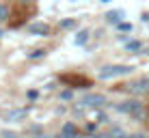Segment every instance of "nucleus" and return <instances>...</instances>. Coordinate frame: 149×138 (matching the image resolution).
<instances>
[{
	"label": "nucleus",
	"instance_id": "nucleus-19",
	"mask_svg": "<svg viewBox=\"0 0 149 138\" xmlns=\"http://www.w3.org/2000/svg\"><path fill=\"white\" fill-rule=\"evenodd\" d=\"M71 138H82V136H78V134H76V136H71Z\"/></svg>",
	"mask_w": 149,
	"mask_h": 138
},
{
	"label": "nucleus",
	"instance_id": "nucleus-8",
	"mask_svg": "<svg viewBox=\"0 0 149 138\" xmlns=\"http://www.w3.org/2000/svg\"><path fill=\"white\" fill-rule=\"evenodd\" d=\"M86 39H89V30H80V33L76 35L74 41H76V45H84V43H86Z\"/></svg>",
	"mask_w": 149,
	"mask_h": 138
},
{
	"label": "nucleus",
	"instance_id": "nucleus-7",
	"mask_svg": "<svg viewBox=\"0 0 149 138\" xmlns=\"http://www.w3.org/2000/svg\"><path fill=\"white\" fill-rule=\"evenodd\" d=\"M123 15H125V13H123L121 9H117V11H108V13H106V22H108V24H117V26H119Z\"/></svg>",
	"mask_w": 149,
	"mask_h": 138
},
{
	"label": "nucleus",
	"instance_id": "nucleus-13",
	"mask_svg": "<svg viewBox=\"0 0 149 138\" xmlns=\"http://www.w3.org/2000/svg\"><path fill=\"white\" fill-rule=\"evenodd\" d=\"M74 26H76V19H65V22H61V28H65V30L74 28Z\"/></svg>",
	"mask_w": 149,
	"mask_h": 138
},
{
	"label": "nucleus",
	"instance_id": "nucleus-16",
	"mask_svg": "<svg viewBox=\"0 0 149 138\" xmlns=\"http://www.w3.org/2000/svg\"><path fill=\"white\" fill-rule=\"evenodd\" d=\"M61 97H63V99H71V91H63Z\"/></svg>",
	"mask_w": 149,
	"mask_h": 138
},
{
	"label": "nucleus",
	"instance_id": "nucleus-10",
	"mask_svg": "<svg viewBox=\"0 0 149 138\" xmlns=\"http://www.w3.org/2000/svg\"><path fill=\"white\" fill-rule=\"evenodd\" d=\"M63 134L65 136H76V125L74 123H65L63 125Z\"/></svg>",
	"mask_w": 149,
	"mask_h": 138
},
{
	"label": "nucleus",
	"instance_id": "nucleus-21",
	"mask_svg": "<svg viewBox=\"0 0 149 138\" xmlns=\"http://www.w3.org/2000/svg\"><path fill=\"white\" fill-rule=\"evenodd\" d=\"M102 2H110V0H102Z\"/></svg>",
	"mask_w": 149,
	"mask_h": 138
},
{
	"label": "nucleus",
	"instance_id": "nucleus-14",
	"mask_svg": "<svg viewBox=\"0 0 149 138\" xmlns=\"http://www.w3.org/2000/svg\"><path fill=\"white\" fill-rule=\"evenodd\" d=\"M7 15H9V11L2 7V4H0V19H7Z\"/></svg>",
	"mask_w": 149,
	"mask_h": 138
},
{
	"label": "nucleus",
	"instance_id": "nucleus-6",
	"mask_svg": "<svg viewBox=\"0 0 149 138\" xmlns=\"http://www.w3.org/2000/svg\"><path fill=\"white\" fill-rule=\"evenodd\" d=\"M24 117H26V108H15V110H9L7 112L4 119H7V121H22Z\"/></svg>",
	"mask_w": 149,
	"mask_h": 138
},
{
	"label": "nucleus",
	"instance_id": "nucleus-11",
	"mask_svg": "<svg viewBox=\"0 0 149 138\" xmlns=\"http://www.w3.org/2000/svg\"><path fill=\"white\" fill-rule=\"evenodd\" d=\"M117 28H119L121 33H132V24H130V22H121Z\"/></svg>",
	"mask_w": 149,
	"mask_h": 138
},
{
	"label": "nucleus",
	"instance_id": "nucleus-3",
	"mask_svg": "<svg viewBox=\"0 0 149 138\" xmlns=\"http://www.w3.org/2000/svg\"><path fill=\"white\" fill-rule=\"evenodd\" d=\"M106 104V97L104 95H97V93H89L80 99V106H86V108H100V106Z\"/></svg>",
	"mask_w": 149,
	"mask_h": 138
},
{
	"label": "nucleus",
	"instance_id": "nucleus-9",
	"mask_svg": "<svg viewBox=\"0 0 149 138\" xmlns=\"http://www.w3.org/2000/svg\"><path fill=\"white\" fill-rule=\"evenodd\" d=\"M125 48H127V52H138V50L143 48V43L141 41H127Z\"/></svg>",
	"mask_w": 149,
	"mask_h": 138
},
{
	"label": "nucleus",
	"instance_id": "nucleus-2",
	"mask_svg": "<svg viewBox=\"0 0 149 138\" xmlns=\"http://www.w3.org/2000/svg\"><path fill=\"white\" fill-rule=\"evenodd\" d=\"M117 110H119V112H123V114L136 117V119H141V117H143V104H138V101H134V99L117 104Z\"/></svg>",
	"mask_w": 149,
	"mask_h": 138
},
{
	"label": "nucleus",
	"instance_id": "nucleus-17",
	"mask_svg": "<svg viewBox=\"0 0 149 138\" xmlns=\"http://www.w3.org/2000/svg\"><path fill=\"white\" fill-rule=\"evenodd\" d=\"M95 138H110V134H97Z\"/></svg>",
	"mask_w": 149,
	"mask_h": 138
},
{
	"label": "nucleus",
	"instance_id": "nucleus-5",
	"mask_svg": "<svg viewBox=\"0 0 149 138\" xmlns=\"http://www.w3.org/2000/svg\"><path fill=\"white\" fill-rule=\"evenodd\" d=\"M130 91H132V93H136V95L147 93V91H149V80H147V78H143V80H138V82L130 84Z\"/></svg>",
	"mask_w": 149,
	"mask_h": 138
},
{
	"label": "nucleus",
	"instance_id": "nucleus-1",
	"mask_svg": "<svg viewBox=\"0 0 149 138\" xmlns=\"http://www.w3.org/2000/svg\"><path fill=\"white\" fill-rule=\"evenodd\" d=\"M134 67H130V65H106V67L100 69V78L102 80H112V78H119V76H130Z\"/></svg>",
	"mask_w": 149,
	"mask_h": 138
},
{
	"label": "nucleus",
	"instance_id": "nucleus-20",
	"mask_svg": "<svg viewBox=\"0 0 149 138\" xmlns=\"http://www.w3.org/2000/svg\"><path fill=\"white\" fill-rule=\"evenodd\" d=\"M39 138H50V136H39Z\"/></svg>",
	"mask_w": 149,
	"mask_h": 138
},
{
	"label": "nucleus",
	"instance_id": "nucleus-12",
	"mask_svg": "<svg viewBox=\"0 0 149 138\" xmlns=\"http://www.w3.org/2000/svg\"><path fill=\"white\" fill-rule=\"evenodd\" d=\"M0 138H17V134L11 132V130H2V132H0Z\"/></svg>",
	"mask_w": 149,
	"mask_h": 138
},
{
	"label": "nucleus",
	"instance_id": "nucleus-4",
	"mask_svg": "<svg viewBox=\"0 0 149 138\" xmlns=\"http://www.w3.org/2000/svg\"><path fill=\"white\" fill-rule=\"evenodd\" d=\"M28 33L30 35H37V37H45V35H50V26L43 22H35L28 26Z\"/></svg>",
	"mask_w": 149,
	"mask_h": 138
},
{
	"label": "nucleus",
	"instance_id": "nucleus-15",
	"mask_svg": "<svg viewBox=\"0 0 149 138\" xmlns=\"http://www.w3.org/2000/svg\"><path fill=\"white\" fill-rule=\"evenodd\" d=\"M43 54H45L43 50H35V52L30 54V58H39V56H43Z\"/></svg>",
	"mask_w": 149,
	"mask_h": 138
},
{
	"label": "nucleus",
	"instance_id": "nucleus-18",
	"mask_svg": "<svg viewBox=\"0 0 149 138\" xmlns=\"http://www.w3.org/2000/svg\"><path fill=\"white\" fill-rule=\"evenodd\" d=\"M134 138H147L145 134H134Z\"/></svg>",
	"mask_w": 149,
	"mask_h": 138
}]
</instances>
